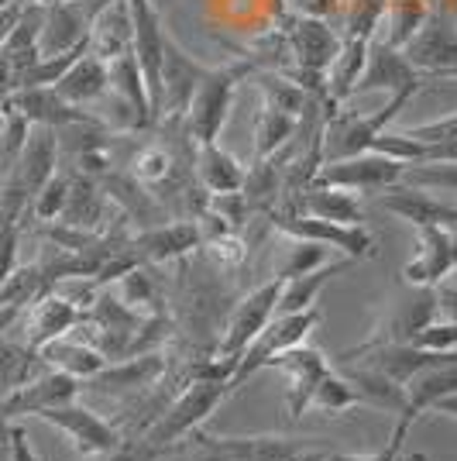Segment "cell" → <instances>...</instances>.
<instances>
[{"label": "cell", "instance_id": "1", "mask_svg": "<svg viewBox=\"0 0 457 461\" xmlns=\"http://www.w3.org/2000/svg\"><path fill=\"white\" fill-rule=\"evenodd\" d=\"M258 69L255 59H241V62H230L224 69H207L196 94H193L190 107H186V131L196 145H213L234 107V94L241 86V79L251 77Z\"/></svg>", "mask_w": 457, "mask_h": 461}, {"label": "cell", "instance_id": "2", "mask_svg": "<svg viewBox=\"0 0 457 461\" xmlns=\"http://www.w3.org/2000/svg\"><path fill=\"white\" fill-rule=\"evenodd\" d=\"M279 293H282V279L272 276L268 283H262L258 289H251L248 296L234 307L228 327H224V334H220V345H217V362L207 368L210 375H217V379L228 383L230 372H234L237 362H241V355H245V351L251 348V341L262 334V327L275 317Z\"/></svg>", "mask_w": 457, "mask_h": 461}, {"label": "cell", "instance_id": "3", "mask_svg": "<svg viewBox=\"0 0 457 461\" xmlns=\"http://www.w3.org/2000/svg\"><path fill=\"white\" fill-rule=\"evenodd\" d=\"M228 396H230V389L224 379H217V375H210V372L196 375L190 383V389L162 413V420L152 423V430L145 434V444L155 447V451H162V447H169V444L196 434L200 423L210 420L213 410L224 403Z\"/></svg>", "mask_w": 457, "mask_h": 461}, {"label": "cell", "instance_id": "4", "mask_svg": "<svg viewBox=\"0 0 457 461\" xmlns=\"http://www.w3.org/2000/svg\"><path fill=\"white\" fill-rule=\"evenodd\" d=\"M320 327V310L309 307V310H300V313H275L265 327H262V334L251 341V348L241 355V362L237 368L230 372L228 379V389H241V385L248 383L251 375H258L262 368H268L272 358H279L282 351L289 348H300L309 341V334Z\"/></svg>", "mask_w": 457, "mask_h": 461}, {"label": "cell", "instance_id": "5", "mask_svg": "<svg viewBox=\"0 0 457 461\" xmlns=\"http://www.w3.org/2000/svg\"><path fill=\"white\" fill-rule=\"evenodd\" d=\"M413 90H399L389 96V104L375 111V114H358V111H334L324 124V162H337V158H351L372 149L375 135H381L399 111L413 100Z\"/></svg>", "mask_w": 457, "mask_h": 461}, {"label": "cell", "instance_id": "6", "mask_svg": "<svg viewBox=\"0 0 457 461\" xmlns=\"http://www.w3.org/2000/svg\"><path fill=\"white\" fill-rule=\"evenodd\" d=\"M272 224L282 230L286 238H303V241H317L330 251H341L344 258L358 262L375 255V234L364 224H334V221H320L313 213L292 211V213H275L268 211Z\"/></svg>", "mask_w": 457, "mask_h": 461}, {"label": "cell", "instance_id": "7", "mask_svg": "<svg viewBox=\"0 0 457 461\" xmlns=\"http://www.w3.org/2000/svg\"><path fill=\"white\" fill-rule=\"evenodd\" d=\"M406 162L399 158H389L379 152H362L351 155V158H337V162H324L317 176H313V186H337L347 193H381L389 186L402 183L406 176Z\"/></svg>", "mask_w": 457, "mask_h": 461}, {"label": "cell", "instance_id": "8", "mask_svg": "<svg viewBox=\"0 0 457 461\" xmlns=\"http://www.w3.org/2000/svg\"><path fill=\"white\" fill-rule=\"evenodd\" d=\"M402 56L409 59V66L426 73L430 79H440L447 69L457 66V14L447 7H430V14L423 18L417 35L402 45Z\"/></svg>", "mask_w": 457, "mask_h": 461}, {"label": "cell", "instance_id": "9", "mask_svg": "<svg viewBox=\"0 0 457 461\" xmlns=\"http://www.w3.org/2000/svg\"><path fill=\"white\" fill-rule=\"evenodd\" d=\"M39 420H45L49 427H56L58 434H66L73 447L79 455H90V458H103L121 447V434L114 430V423H107L103 417H96L94 410L79 406L76 400L73 403L52 406V410H41Z\"/></svg>", "mask_w": 457, "mask_h": 461}, {"label": "cell", "instance_id": "10", "mask_svg": "<svg viewBox=\"0 0 457 461\" xmlns=\"http://www.w3.org/2000/svg\"><path fill=\"white\" fill-rule=\"evenodd\" d=\"M79 389H83L79 379L66 375V372H56V368H45L35 379H28L24 385H18V389H11V393L0 396V417H4V420L39 417L41 410L73 403Z\"/></svg>", "mask_w": 457, "mask_h": 461}, {"label": "cell", "instance_id": "11", "mask_svg": "<svg viewBox=\"0 0 457 461\" xmlns=\"http://www.w3.org/2000/svg\"><path fill=\"white\" fill-rule=\"evenodd\" d=\"M430 83L426 73H419L409 66V59L402 56V49H392L381 39L368 41V59H364V69L358 77L354 96L368 94V90H389V94H399V90H413L419 94L423 86Z\"/></svg>", "mask_w": 457, "mask_h": 461}, {"label": "cell", "instance_id": "12", "mask_svg": "<svg viewBox=\"0 0 457 461\" xmlns=\"http://www.w3.org/2000/svg\"><path fill=\"white\" fill-rule=\"evenodd\" d=\"M289 52H292V66L296 69H309V73H327L330 62L337 59L344 45V35H337L327 18H313V14H296L286 28Z\"/></svg>", "mask_w": 457, "mask_h": 461}, {"label": "cell", "instance_id": "13", "mask_svg": "<svg viewBox=\"0 0 457 461\" xmlns=\"http://www.w3.org/2000/svg\"><path fill=\"white\" fill-rule=\"evenodd\" d=\"M381 211L396 213L402 221H409L413 228H447L457 230V207L454 203H444L434 193H426L423 186H406L396 183L389 190H381L375 196Z\"/></svg>", "mask_w": 457, "mask_h": 461}, {"label": "cell", "instance_id": "14", "mask_svg": "<svg viewBox=\"0 0 457 461\" xmlns=\"http://www.w3.org/2000/svg\"><path fill=\"white\" fill-rule=\"evenodd\" d=\"M268 368H279V372L289 375V417L300 420L309 410V403H313V393H317L320 379L330 372V362H327V355L320 348L300 345L282 351L279 358H272Z\"/></svg>", "mask_w": 457, "mask_h": 461}, {"label": "cell", "instance_id": "15", "mask_svg": "<svg viewBox=\"0 0 457 461\" xmlns=\"http://www.w3.org/2000/svg\"><path fill=\"white\" fill-rule=\"evenodd\" d=\"M31 128H35V131H28V141H24V149H21L14 169L4 176V179H11V183L28 196V203H31L35 193L58 173L56 169L58 166L56 128H41V124H31Z\"/></svg>", "mask_w": 457, "mask_h": 461}, {"label": "cell", "instance_id": "16", "mask_svg": "<svg viewBox=\"0 0 457 461\" xmlns=\"http://www.w3.org/2000/svg\"><path fill=\"white\" fill-rule=\"evenodd\" d=\"M11 111H18L28 124L41 128H73V124H96V117L79 111L76 104H69L66 96H58L56 86H31V90H14L4 100Z\"/></svg>", "mask_w": 457, "mask_h": 461}, {"label": "cell", "instance_id": "17", "mask_svg": "<svg viewBox=\"0 0 457 461\" xmlns=\"http://www.w3.org/2000/svg\"><path fill=\"white\" fill-rule=\"evenodd\" d=\"M190 461H296L306 444L289 438H200Z\"/></svg>", "mask_w": 457, "mask_h": 461}, {"label": "cell", "instance_id": "18", "mask_svg": "<svg viewBox=\"0 0 457 461\" xmlns=\"http://www.w3.org/2000/svg\"><path fill=\"white\" fill-rule=\"evenodd\" d=\"M203 245V228L196 221H169L158 224L131 238L134 255L141 258V266H162V262H175L183 255H190Z\"/></svg>", "mask_w": 457, "mask_h": 461}, {"label": "cell", "instance_id": "19", "mask_svg": "<svg viewBox=\"0 0 457 461\" xmlns=\"http://www.w3.org/2000/svg\"><path fill=\"white\" fill-rule=\"evenodd\" d=\"M90 7L86 0H58L45 7V21H41V56H58L69 52L83 41H90Z\"/></svg>", "mask_w": 457, "mask_h": 461}, {"label": "cell", "instance_id": "20", "mask_svg": "<svg viewBox=\"0 0 457 461\" xmlns=\"http://www.w3.org/2000/svg\"><path fill=\"white\" fill-rule=\"evenodd\" d=\"M419 249L402 266V279L413 289H434L454 272V251H451V230L447 228H417Z\"/></svg>", "mask_w": 457, "mask_h": 461}, {"label": "cell", "instance_id": "21", "mask_svg": "<svg viewBox=\"0 0 457 461\" xmlns=\"http://www.w3.org/2000/svg\"><path fill=\"white\" fill-rule=\"evenodd\" d=\"M83 317L86 313H79L66 296H58L56 289H45L39 300L28 307V317H24V345L39 351L41 345H49V341H56L62 334H69Z\"/></svg>", "mask_w": 457, "mask_h": 461}, {"label": "cell", "instance_id": "22", "mask_svg": "<svg viewBox=\"0 0 457 461\" xmlns=\"http://www.w3.org/2000/svg\"><path fill=\"white\" fill-rule=\"evenodd\" d=\"M162 375H166V355L145 351V355H128V358L107 362L96 375H90L79 385H90L100 393H128V389H145V385L158 383Z\"/></svg>", "mask_w": 457, "mask_h": 461}, {"label": "cell", "instance_id": "23", "mask_svg": "<svg viewBox=\"0 0 457 461\" xmlns=\"http://www.w3.org/2000/svg\"><path fill=\"white\" fill-rule=\"evenodd\" d=\"M203 66L193 62L186 52H179L166 39V62H162V117H183L190 107L193 94L203 79Z\"/></svg>", "mask_w": 457, "mask_h": 461}, {"label": "cell", "instance_id": "24", "mask_svg": "<svg viewBox=\"0 0 457 461\" xmlns=\"http://www.w3.org/2000/svg\"><path fill=\"white\" fill-rule=\"evenodd\" d=\"M134 41V18L131 0H111L107 7H100L90 21V52L100 59H117L128 52Z\"/></svg>", "mask_w": 457, "mask_h": 461}, {"label": "cell", "instance_id": "25", "mask_svg": "<svg viewBox=\"0 0 457 461\" xmlns=\"http://www.w3.org/2000/svg\"><path fill=\"white\" fill-rule=\"evenodd\" d=\"M107 69H111V94L124 104V111L131 114L134 128H148V124H155L148 86H145L141 66H138V59H134L131 49H128V52H121L117 59H111V62H107Z\"/></svg>", "mask_w": 457, "mask_h": 461}, {"label": "cell", "instance_id": "26", "mask_svg": "<svg viewBox=\"0 0 457 461\" xmlns=\"http://www.w3.org/2000/svg\"><path fill=\"white\" fill-rule=\"evenodd\" d=\"M39 355H41V362H45V368L66 372V375H73V379H79V383H86L90 375H96L100 368L107 366L103 351L94 348L90 341L76 338V334H62V338H56V341L41 345Z\"/></svg>", "mask_w": 457, "mask_h": 461}, {"label": "cell", "instance_id": "27", "mask_svg": "<svg viewBox=\"0 0 457 461\" xmlns=\"http://www.w3.org/2000/svg\"><path fill=\"white\" fill-rule=\"evenodd\" d=\"M56 90H58V96H66V100L76 104V107L107 96L111 94V69H107V59L86 52L66 77L58 79Z\"/></svg>", "mask_w": 457, "mask_h": 461}, {"label": "cell", "instance_id": "28", "mask_svg": "<svg viewBox=\"0 0 457 461\" xmlns=\"http://www.w3.org/2000/svg\"><path fill=\"white\" fill-rule=\"evenodd\" d=\"M347 269H351V258H337V262H327V266L306 272V276L286 279L282 293H279V303H275V313H300V310L317 307V296L324 293V286H330Z\"/></svg>", "mask_w": 457, "mask_h": 461}, {"label": "cell", "instance_id": "29", "mask_svg": "<svg viewBox=\"0 0 457 461\" xmlns=\"http://www.w3.org/2000/svg\"><path fill=\"white\" fill-rule=\"evenodd\" d=\"M196 176L210 193H237L245 186L248 169L213 141V145H196Z\"/></svg>", "mask_w": 457, "mask_h": 461}, {"label": "cell", "instance_id": "30", "mask_svg": "<svg viewBox=\"0 0 457 461\" xmlns=\"http://www.w3.org/2000/svg\"><path fill=\"white\" fill-rule=\"evenodd\" d=\"M300 211L313 213L320 221H334V224H364L362 196L337 190V186H309L300 200Z\"/></svg>", "mask_w": 457, "mask_h": 461}, {"label": "cell", "instance_id": "31", "mask_svg": "<svg viewBox=\"0 0 457 461\" xmlns=\"http://www.w3.org/2000/svg\"><path fill=\"white\" fill-rule=\"evenodd\" d=\"M344 375H347V383L358 389L362 403L379 406V410L396 413V417L406 413V389H402L399 383H392L389 375H381L379 368L364 366V362H354Z\"/></svg>", "mask_w": 457, "mask_h": 461}, {"label": "cell", "instance_id": "32", "mask_svg": "<svg viewBox=\"0 0 457 461\" xmlns=\"http://www.w3.org/2000/svg\"><path fill=\"white\" fill-rule=\"evenodd\" d=\"M100 217H103V190L94 183V176H69V196H66V211L58 221L79 230H96Z\"/></svg>", "mask_w": 457, "mask_h": 461}, {"label": "cell", "instance_id": "33", "mask_svg": "<svg viewBox=\"0 0 457 461\" xmlns=\"http://www.w3.org/2000/svg\"><path fill=\"white\" fill-rule=\"evenodd\" d=\"M368 41L372 39H344L337 59L330 62V69H327V96L334 104H344L347 96H354L364 59H368Z\"/></svg>", "mask_w": 457, "mask_h": 461}, {"label": "cell", "instance_id": "34", "mask_svg": "<svg viewBox=\"0 0 457 461\" xmlns=\"http://www.w3.org/2000/svg\"><path fill=\"white\" fill-rule=\"evenodd\" d=\"M426 14H430L426 0H385V11H381L379 21V28H385V32L375 35V39H381L392 49H402L406 41L417 35V28L423 24Z\"/></svg>", "mask_w": 457, "mask_h": 461}, {"label": "cell", "instance_id": "35", "mask_svg": "<svg viewBox=\"0 0 457 461\" xmlns=\"http://www.w3.org/2000/svg\"><path fill=\"white\" fill-rule=\"evenodd\" d=\"M39 372H45V362L35 348H28L24 341H7L0 338V396L24 385L28 379H35Z\"/></svg>", "mask_w": 457, "mask_h": 461}, {"label": "cell", "instance_id": "36", "mask_svg": "<svg viewBox=\"0 0 457 461\" xmlns=\"http://www.w3.org/2000/svg\"><path fill=\"white\" fill-rule=\"evenodd\" d=\"M440 317L437 310V289H417L409 303H402L399 313L392 317V324L385 330V341H413V334L434 324Z\"/></svg>", "mask_w": 457, "mask_h": 461}, {"label": "cell", "instance_id": "37", "mask_svg": "<svg viewBox=\"0 0 457 461\" xmlns=\"http://www.w3.org/2000/svg\"><path fill=\"white\" fill-rule=\"evenodd\" d=\"M255 77H258V90H262V104L268 107H275V111H282L289 117H300L309 111V100L313 96L306 94L300 83H292L289 77L282 73H265V69H255Z\"/></svg>", "mask_w": 457, "mask_h": 461}, {"label": "cell", "instance_id": "38", "mask_svg": "<svg viewBox=\"0 0 457 461\" xmlns=\"http://www.w3.org/2000/svg\"><path fill=\"white\" fill-rule=\"evenodd\" d=\"M296 124H300L296 117L262 104L258 117H255V158H272L279 149H286L292 135H296Z\"/></svg>", "mask_w": 457, "mask_h": 461}, {"label": "cell", "instance_id": "39", "mask_svg": "<svg viewBox=\"0 0 457 461\" xmlns=\"http://www.w3.org/2000/svg\"><path fill=\"white\" fill-rule=\"evenodd\" d=\"M90 52V41H83L76 49H69V52H58V56H41L28 73H21L18 86L14 90H31V86H56L58 79L66 77L73 66H76L79 59Z\"/></svg>", "mask_w": 457, "mask_h": 461}, {"label": "cell", "instance_id": "40", "mask_svg": "<svg viewBox=\"0 0 457 461\" xmlns=\"http://www.w3.org/2000/svg\"><path fill=\"white\" fill-rule=\"evenodd\" d=\"M313 410H320L327 417H337L344 410H351V406H362V396H358V389L347 383V375H341L337 368H330L320 385H317V393H313Z\"/></svg>", "mask_w": 457, "mask_h": 461}, {"label": "cell", "instance_id": "41", "mask_svg": "<svg viewBox=\"0 0 457 461\" xmlns=\"http://www.w3.org/2000/svg\"><path fill=\"white\" fill-rule=\"evenodd\" d=\"M292 245L286 249V258L279 262V269H275V279H296V276H306V272L320 269L327 266V255L330 249L324 245H317V241H303V238H289Z\"/></svg>", "mask_w": 457, "mask_h": 461}, {"label": "cell", "instance_id": "42", "mask_svg": "<svg viewBox=\"0 0 457 461\" xmlns=\"http://www.w3.org/2000/svg\"><path fill=\"white\" fill-rule=\"evenodd\" d=\"M241 193H245L251 211L272 207V200H275V193H279V169L272 166V158H258V162L251 166L248 176H245Z\"/></svg>", "mask_w": 457, "mask_h": 461}, {"label": "cell", "instance_id": "43", "mask_svg": "<svg viewBox=\"0 0 457 461\" xmlns=\"http://www.w3.org/2000/svg\"><path fill=\"white\" fill-rule=\"evenodd\" d=\"M131 173H134V179H141L145 186H162V183H169L172 173H175V158L169 155V149L148 145V149H141V152L134 155Z\"/></svg>", "mask_w": 457, "mask_h": 461}, {"label": "cell", "instance_id": "44", "mask_svg": "<svg viewBox=\"0 0 457 461\" xmlns=\"http://www.w3.org/2000/svg\"><path fill=\"white\" fill-rule=\"evenodd\" d=\"M402 183L406 186H423V190L457 193V162H419V166H409Z\"/></svg>", "mask_w": 457, "mask_h": 461}, {"label": "cell", "instance_id": "45", "mask_svg": "<svg viewBox=\"0 0 457 461\" xmlns=\"http://www.w3.org/2000/svg\"><path fill=\"white\" fill-rule=\"evenodd\" d=\"M66 196H69V176L56 173L39 193H35L31 211H35V217H39V221L52 224V221H58V217H62V211H66Z\"/></svg>", "mask_w": 457, "mask_h": 461}, {"label": "cell", "instance_id": "46", "mask_svg": "<svg viewBox=\"0 0 457 461\" xmlns=\"http://www.w3.org/2000/svg\"><path fill=\"white\" fill-rule=\"evenodd\" d=\"M121 303L124 307H131L134 313H141V317H152L155 310V289H152V279L138 269H131L128 276H121Z\"/></svg>", "mask_w": 457, "mask_h": 461}, {"label": "cell", "instance_id": "47", "mask_svg": "<svg viewBox=\"0 0 457 461\" xmlns=\"http://www.w3.org/2000/svg\"><path fill=\"white\" fill-rule=\"evenodd\" d=\"M413 417H406V413H399L396 417V427H392V434H389V444L381 447V451H375V455H327V461H396L402 455V444H406V438H409V430H413Z\"/></svg>", "mask_w": 457, "mask_h": 461}, {"label": "cell", "instance_id": "48", "mask_svg": "<svg viewBox=\"0 0 457 461\" xmlns=\"http://www.w3.org/2000/svg\"><path fill=\"white\" fill-rule=\"evenodd\" d=\"M409 345L426 348V351H457V324L437 317L434 324H426L423 330H417Z\"/></svg>", "mask_w": 457, "mask_h": 461}, {"label": "cell", "instance_id": "49", "mask_svg": "<svg viewBox=\"0 0 457 461\" xmlns=\"http://www.w3.org/2000/svg\"><path fill=\"white\" fill-rule=\"evenodd\" d=\"M210 213L213 217H220L224 224H230V228H241L245 221H248V200H245V193H210Z\"/></svg>", "mask_w": 457, "mask_h": 461}, {"label": "cell", "instance_id": "50", "mask_svg": "<svg viewBox=\"0 0 457 461\" xmlns=\"http://www.w3.org/2000/svg\"><path fill=\"white\" fill-rule=\"evenodd\" d=\"M406 135L423 141V145H440V141H454L457 138V111L437 117V121H426V124H413L406 128Z\"/></svg>", "mask_w": 457, "mask_h": 461}, {"label": "cell", "instance_id": "51", "mask_svg": "<svg viewBox=\"0 0 457 461\" xmlns=\"http://www.w3.org/2000/svg\"><path fill=\"white\" fill-rule=\"evenodd\" d=\"M18 245H21L18 221H0V286L11 279V272L18 269Z\"/></svg>", "mask_w": 457, "mask_h": 461}, {"label": "cell", "instance_id": "52", "mask_svg": "<svg viewBox=\"0 0 457 461\" xmlns=\"http://www.w3.org/2000/svg\"><path fill=\"white\" fill-rule=\"evenodd\" d=\"M11 461H41L39 451L28 441V430L21 423H11Z\"/></svg>", "mask_w": 457, "mask_h": 461}, {"label": "cell", "instance_id": "53", "mask_svg": "<svg viewBox=\"0 0 457 461\" xmlns=\"http://www.w3.org/2000/svg\"><path fill=\"white\" fill-rule=\"evenodd\" d=\"M437 289V310H440V321H454L457 324V283H440Z\"/></svg>", "mask_w": 457, "mask_h": 461}, {"label": "cell", "instance_id": "54", "mask_svg": "<svg viewBox=\"0 0 457 461\" xmlns=\"http://www.w3.org/2000/svg\"><path fill=\"white\" fill-rule=\"evenodd\" d=\"M423 162H457V138L454 141H440V145H426Z\"/></svg>", "mask_w": 457, "mask_h": 461}, {"label": "cell", "instance_id": "55", "mask_svg": "<svg viewBox=\"0 0 457 461\" xmlns=\"http://www.w3.org/2000/svg\"><path fill=\"white\" fill-rule=\"evenodd\" d=\"M21 7H24V4H21V0H11V4H7V7H0V45H4V41H7V35H11V28H14V24H18V18H21Z\"/></svg>", "mask_w": 457, "mask_h": 461}, {"label": "cell", "instance_id": "56", "mask_svg": "<svg viewBox=\"0 0 457 461\" xmlns=\"http://www.w3.org/2000/svg\"><path fill=\"white\" fill-rule=\"evenodd\" d=\"M430 413L447 417V420H457V393H454V396H444V400H437V403L430 406Z\"/></svg>", "mask_w": 457, "mask_h": 461}, {"label": "cell", "instance_id": "57", "mask_svg": "<svg viewBox=\"0 0 457 461\" xmlns=\"http://www.w3.org/2000/svg\"><path fill=\"white\" fill-rule=\"evenodd\" d=\"M11 423L0 417V461H11Z\"/></svg>", "mask_w": 457, "mask_h": 461}, {"label": "cell", "instance_id": "58", "mask_svg": "<svg viewBox=\"0 0 457 461\" xmlns=\"http://www.w3.org/2000/svg\"><path fill=\"white\" fill-rule=\"evenodd\" d=\"M296 461H327V451H320V447H303L296 455Z\"/></svg>", "mask_w": 457, "mask_h": 461}, {"label": "cell", "instance_id": "59", "mask_svg": "<svg viewBox=\"0 0 457 461\" xmlns=\"http://www.w3.org/2000/svg\"><path fill=\"white\" fill-rule=\"evenodd\" d=\"M396 461H430L426 455H399Z\"/></svg>", "mask_w": 457, "mask_h": 461}, {"label": "cell", "instance_id": "60", "mask_svg": "<svg viewBox=\"0 0 457 461\" xmlns=\"http://www.w3.org/2000/svg\"><path fill=\"white\" fill-rule=\"evenodd\" d=\"M451 251H454V269H457V230H451Z\"/></svg>", "mask_w": 457, "mask_h": 461}, {"label": "cell", "instance_id": "61", "mask_svg": "<svg viewBox=\"0 0 457 461\" xmlns=\"http://www.w3.org/2000/svg\"><path fill=\"white\" fill-rule=\"evenodd\" d=\"M4 128H7V111H4V104H0V135H4Z\"/></svg>", "mask_w": 457, "mask_h": 461}, {"label": "cell", "instance_id": "62", "mask_svg": "<svg viewBox=\"0 0 457 461\" xmlns=\"http://www.w3.org/2000/svg\"><path fill=\"white\" fill-rule=\"evenodd\" d=\"M440 7H447V11H454L457 14V0H440Z\"/></svg>", "mask_w": 457, "mask_h": 461}, {"label": "cell", "instance_id": "63", "mask_svg": "<svg viewBox=\"0 0 457 461\" xmlns=\"http://www.w3.org/2000/svg\"><path fill=\"white\" fill-rule=\"evenodd\" d=\"M21 4H41V7H49V4H58V0H21Z\"/></svg>", "mask_w": 457, "mask_h": 461}, {"label": "cell", "instance_id": "64", "mask_svg": "<svg viewBox=\"0 0 457 461\" xmlns=\"http://www.w3.org/2000/svg\"><path fill=\"white\" fill-rule=\"evenodd\" d=\"M440 79H457V66H454V69H447V73H444Z\"/></svg>", "mask_w": 457, "mask_h": 461}]
</instances>
